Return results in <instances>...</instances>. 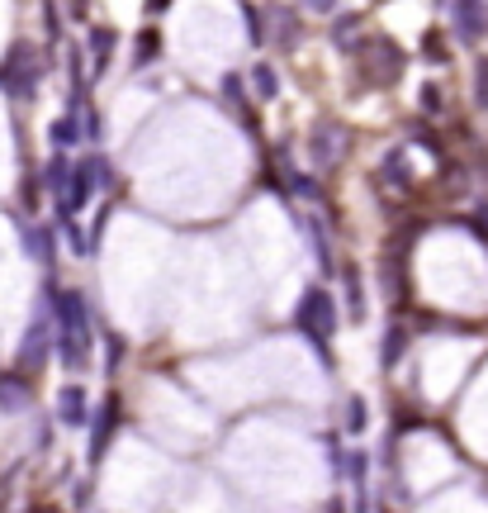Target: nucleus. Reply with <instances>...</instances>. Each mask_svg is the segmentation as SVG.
<instances>
[{"label": "nucleus", "mask_w": 488, "mask_h": 513, "mask_svg": "<svg viewBox=\"0 0 488 513\" xmlns=\"http://www.w3.org/2000/svg\"><path fill=\"white\" fill-rule=\"evenodd\" d=\"M356 29H361L356 14H351V20H336V48H351V43H356Z\"/></svg>", "instance_id": "19"}, {"label": "nucleus", "mask_w": 488, "mask_h": 513, "mask_svg": "<svg viewBox=\"0 0 488 513\" xmlns=\"http://www.w3.org/2000/svg\"><path fill=\"white\" fill-rule=\"evenodd\" d=\"M299 228H304V238H309V247H313V261H318V267H332V243H327V234H323V219H318V214H304V219H299Z\"/></svg>", "instance_id": "10"}, {"label": "nucleus", "mask_w": 488, "mask_h": 513, "mask_svg": "<svg viewBox=\"0 0 488 513\" xmlns=\"http://www.w3.org/2000/svg\"><path fill=\"white\" fill-rule=\"evenodd\" d=\"M271 24H280V29H275V43H280V48H294V43H299V20H294L290 10H275Z\"/></svg>", "instance_id": "16"}, {"label": "nucleus", "mask_w": 488, "mask_h": 513, "mask_svg": "<svg viewBox=\"0 0 488 513\" xmlns=\"http://www.w3.org/2000/svg\"><path fill=\"white\" fill-rule=\"evenodd\" d=\"M346 309H351V319H365V290H361V271L356 267H351L346 271Z\"/></svg>", "instance_id": "14"}, {"label": "nucleus", "mask_w": 488, "mask_h": 513, "mask_svg": "<svg viewBox=\"0 0 488 513\" xmlns=\"http://www.w3.org/2000/svg\"><path fill=\"white\" fill-rule=\"evenodd\" d=\"M251 81H257V95H261V101H275V95H280V76H275L271 67H257V72H251Z\"/></svg>", "instance_id": "18"}, {"label": "nucleus", "mask_w": 488, "mask_h": 513, "mask_svg": "<svg viewBox=\"0 0 488 513\" xmlns=\"http://www.w3.org/2000/svg\"><path fill=\"white\" fill-rule=\"evenodd\" d=\"M95 342V323L81 290H57V357L66 371H86Z\"/></svg>", "instance_id": "1"}, {"label": "nucleus", "mask_w": 488, "mask_h": 513, "mask_svg": "<svg viewBox=\"0 0 488 513\" xmlns=\"http://www.w3.org/2000/svg\"><path fill=\"white\" fill-rule=\"evenodd\" d=\"M403 347H408V333H403V328H389L384 342H379V361H384V367H394V361L403 357Z\"/></svg>", "instance_id": "17"}, {"label": "nucleus", "mask_w": 488, "mask_h": 513, "mask_svg": "<svg viewBox=\"0 0 488 513\" xmlns=\"http://www.w3.org/2000/svg\"><path fill=\"white\" fill-rule=\"evenodd\" d=\"M57 409H62V419H66V423H86V419H91V409H86V390H81V385H66V390L57 394Z\"/></svg>", "instance_id": "11"}, {"label": "nucleus", "mask_w": 488, "mask_h": 513, "mask_svg": "<svg viewBox=\"0 0 488 513\" xmlns=\"http://www.w3.org/2000/svg\"><path fill=\"white\" fill-rule=\"evenodd\" d=\"M91 48H95V72L91 76H105L109 72V53H114V34L109 29H91Z\"/></svg>", "instance_id": "12"}, {"label": "nucleus", "mask_w": 488, "mask_h": 513, "mask_svg": "<svg viewBox=\"0 0 488 513\" xmlns=\"http://www.w3.org/2000/svg\"><path fill=\"white\" fill-rule=\"evenodd\" d=\"M48 347H53V333H48V319L39 314V319L29 323V338L20 347V376H33L48 361Z\"/></svg>", "instance_id": "6"}, {"label": "nucleus", "mask_w": 488, "mask_h": 513, "mask_svg": "<svg viewBox=\"0 0 488 513\" xmlns=\"http://www.w3.org/2000/svg\"><path fill=\"white\" fill-rule=\"evenodd\" d=\"M39 76H43V57L33 43H10L5 62H0V91L10 95V101H33V91H39Z\"/></svg>", "instance_id": "2"}, {"label": "nucleus", "mask_w": 488, "mask_h": 513, "mask_svg": "<svg viewBox=\"0 0 488 513\" xmlns=\"http://www.w3.org/2000/svg\"><path fill=\"white\" fill-rule=\"evenodd\" d=\"M81 138H86V128H81V110H66L62 119H57L53 128H48V143H53L57 153H66V147L81 143Z\"/></svg>", "instance_id": "8"}, {"label": "nucleus", "mask_w": 488, "mask_h": 513, "mask_svg": "<svg viewBox=\"0 0 488 513\" xmlns=\"http://www.w3.org/2000/svg\"><path fill=\"white\" fill-rule=\"evenodd\" d=\"M361 67H365L370 81H398L403 76V53L389 39H370V43H361Z\"/></svg>", "instance_id": "5"}, {"label": "nucleus", "mask_w": 488, "mask_h": 513, "mask_svg": "<svg viewBox=\"0 0 488 513\" xmlns=\"http://www.w3.org/2000/svg\"><path fill=\"white\" fill-rule=\"evenodd\" d=\"M336 153H342V128L336 124H323L313 134V167H332Z\"/></svg>", "instance_id": "9"}, {"label": "nucleus", "mask_w": 488, "mask_h": 513, "mask_svg": "<svg viewBox=\"0 0 488 513\" xmlns=\"http://www.w3.org/2000/svg\"><path fill=\"white\" fill-rule=\"evenodd\" d=\"M24 243H29L33 261H53V234L48 228H24Z\"/></svg>", "instance_id": "15"}, {"label": "nucleus", "mask_w": 488, "mask_h": 513, "mask_svg": "<svg viewBox=\"0 0 488 513\" xmlns=\"http://www.w3.org/2000/svg\"><path fill=\"white\" fill-rule=\"evenodd\" d=\"M43 24H48V39H57V34H62V29H57L62 20H57V5H53V0H43Z\"/></svg>", "instance_id": "22"}, {"label": "nucleus", "mask_w": 488, "mask_h": 513, "mask_svg": "<svg viewBox=\"0 0 488 513\" xmlns=\"http://www.w3.org/2000/svg\"><path fill=\"white\" fill-rule=\"evenodd\" d=\"M72 167H76V162H66V157H53V162H48V172H43V181H48V190H53L57 200H62V195H66V181H72Z\"/></svg>", "instance_id": "13"}, {"label": "nucleus", "mask_w": 488, "mask_h": 513, "mask_svg": "<svg viewBox=\"0 0 488 513\" xmlns=\"http://www.w3.org/2000/svg\"><path fill=\"white\" fill-rule=\"evenodd\" d=\"M299 333H304L318 347V357L327 361V342L336 333V309H332V295L323 286H309L304 300H299Z\"/></svg>", "instance_id": "3"}, {"label": "nucleus", "mask_w": 488, "mask_h": 513, "mask_svg": "<svg viewBox=\"0 0 488 513\" xmlns=\"http://www.w3.org/2000/svg\"><path fill=\"white\" fill-rule=\"evenodd\" d=\"M171 0H147V14H157V10H166Z\"/></svg>", "instance_id": "25"}, {"label": "nucleus", "mask_w": 488, "mask_h": 513, "mask_svg": "<svg viewBox=\"0 0 488 513\" xmlns=\"http://www.w3.org/2000/svg\"><path fill=\"white\" fill-rule=\"evenodd\" d=\"M436 101H441V91H436V86H423V105H427V110H441Z\"/></svg>", "instance_id": "23"}, {"label": "nucleus", "mask_w": 488, "mask_h": 513, "mask_svg": "<svg viewBox=\"0 0 488 513\" xmlns=\"http://www.w3.org/2000/svg\"><path fill=\"white\" fill-rule=\"evenodd\" d=\"M479 95L488 101V62H484V72H479Z\"/></svg>", "instance_id": "24"}, {"label": "nucleus", "mask_w": 488, "mask_h": 513, "mask_svg": "<svg viewBox=\"0 0 488 513\" xmlns=\"http://www.w3.org/2000/svg\"><path fill=\"white\" fill-rule=\"evenodd\" d=\"M152 53H157V34H143V39H138V57H133V67H147V62H152Z\"/></svg>", "instance_id": "21"}, {"label": "nucleus", "mask_w": 488, "mask_h": 513, "mask_svg": "<svg viewBox=\"0 0 488 513\" xmlns=\"http://www.w3.org/2000/svg\"><path fill=\"white\" fill-rule=\"evenodd\" d=\"M304 5H313V10H332V0H304Z\"/></svg>", "instance_id": "26"}, {"label": "nucleus", "mask_w": 488, "mask_h": 513, "mask_svg": "<svg viewBox=\"0 0 488 513\" xmlns=\"http://www.w3.org/2000/svg\"><path fill=\"white\" fill-rule=\"evenodd\" d=\"M450 14H456V34L465 43H479L488 34V5H484V0H456Z\"/></svg>", "instance_id": "7"}, {"label": "nucleus", "mask_w": 488, "mask_h": 513, "mask_svg": "<svg viewBox=\"0 0 488 513\" xmlns=\"http://www.w3.org/2000/svg\"><path fill=\"white\" fill-rule=\"evenodd\" d=\"M346 428H351V433H361V428H365V400H361V394L346 404Z\"/></svg>", "instance_id": "20"}, {"label": "nucleus", "mask_w": 488, "mask_h": 513, "mask_svg": "<svg viewBox=\"0 0 488 513\" xmlns=\"http://www.w3.org/2000/svg\"><path fill=\"white\" fill-rule=\"evenodd\" d=\"M100 186H109V167L100 157H86V162H76L72 167V181H66V195L57 200V214L62 219H72L76 209H86L95 200V190Z\"/></svg>", "instance_id": "4"}]
</instances>
